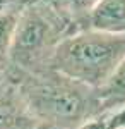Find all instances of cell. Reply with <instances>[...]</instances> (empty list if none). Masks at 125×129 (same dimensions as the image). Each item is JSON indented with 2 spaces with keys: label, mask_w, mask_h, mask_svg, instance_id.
I'll use <instances>...</instances> for the list:
<instances>
[{
  "label": "cell",
  "mask_w": 125,
  "mask_h": 129,
  "mask_svg": "<svg viewBox=\"0 0 125 129\" xmlns=\"http://www.w3.org/2000/svg\"><path fill=\"white\" fill-rule=\"evenodd\" d=\"M99 95L103 100L105 112L113 110L125 103V59L113 72V76L108 79V83L99 89Z\"/></svg>",
  "instance_id": "obj_6"
},
{
  "label": "cell",
  "mask_w": 125,
  "mask_h": 129,
  "mask_svg": "<svg viewBox=\"0 0 125 129\" xmlns=\"http://www.w3.org/2000/svg\"><path fill=\"white\" fill-rule=\"evenodd\" d=\"M87 28L125 35V0H101L89 14Z\"/></svg>",
  "instance_id": "obj_5"
},
{
  "label": "cell",
  "mask_w": 125,
  "mask_h": 129,
  "mask_svg": "<svg viewBox=\"0 0 125 129\" xmlns=\"http://www.w3.org/2000/svg\"><path fill=\"white\" fill-rule=\"evenodd\" d=\"M79 28L55 0H28L19 12L7 66L17 72L51 69L58 45Z\"/></svg>",
  "instance_id": "obj_2"
},
{
  "label": "cell",
  "mask_w": 125,
  "mask_h": 129,
  "mask_svg": "<svg viewBox=\"0 0 125 129\" xmlns=\"http://www.w3.org/2000/svg\"><path fill=\"white\" fill-rule=\"evenodd\" d=\"M43 127L31 114L16 79L7 74L0 83V129H39Z\"/></svg>",
  "instance_id": "obj_4"
},
{
  "label": "cell",
  "mask_w": 125,
  "mask_h": 129,
  "mask_svg": "<svg viewBox=\"0 0 125 129\" xmlns=\"http://www.w3.org/2000/svg\"><path fill=\"white\" fill-rule=\"evenodd\" d=\"M39 129H48V127H45V126H43V127H39Z\"/></svg>",
  "instance_id": "obj_12"
},
{
  "label": "cell",
  "mask_w": 125,
  "mask_h": 129,
  "mask_svg": "<svg viewBox=\"0 0 125 129\" xmlns=\"http://www.w3.org/2000/svg\"><path fill=\"white\" fill-rule=\"evenodd\" d=\"M125 59V35L81 29L58 45L51 69L101 89Z\"/></svg>",
  "instance_id": "obj_3"
},
{
  "label": "cell",
  "mask_w": 125,
  "mask_h": 129,
  "mask_svg": "<svg viewBox=\"0 0 125 129\" xmlns=\"http://www.w3.org/2000/svg\"><path fill=\"white\" fill-rule=\"evenodd\" d=\"M55 2L58 4V7L74 21V24L81 31L87 28L89 14L94 10V7L101 0H55Z\"/></svg>",
  "instance_id": "obj_7"
},
{
  "label": "cell",
  "mask_w": 125,
  "mask_h": 129,
  "mask_svg": "<svg viewBox=\"0 0 125 129\" xmlns=\"http://www.w3.org/2000/svg\"><path fill=\"white\" fill-rule=\"evenodd\" d=\"M110 129H125V103L103 114Z\"/></svg>",
  "instance_id": "obj_9"
},
{
  "label": "cell",
  "mask_w": 125,
  "mask_h": 129,
  "mask_svg": "<svg viewBox=\"0 0 125 129\" xmlns=\"http://www.w3.org/2000/svg\"><path fill=\"white\" fill-rule=\"evenodd\" d=\"M28 0H0V12H4V10H7V9H12V7H21Z\"/></svg>",
  "instance_id": "obj_10"
},
{
  "label": "cell",
  "mask_w": 125,
  "mask_h": 129,
  "mask_svg": "<svg viewBox=\"0 0 125 129\" xmlns=\"http://www.w3.org/2000/svg\"><path fill=\"white\" fill-rule=\"evenodd\" d=\"M9 72L17 83L31 114L45 127L79 129L105 114L99 89L58 71L17 72L9 69Z\"/></svg>",
  "instance_id": "obj_1"
},
{
  "label": "cell",
  "mask_w": 125,
  "mask_h": 129,
  "mask_svg": "<svg viewBox=\"0 0 125 129\" xmlns=\"http://www.w3.org/2000/svg\"><path fill=\"white\" fill-rule=\"evenodd\" d=\"M7 74H9V67H7V64H5V62H0V83L7 78Z\"/></svg>",
  "instance_id": "obj_11"
},
{
  "label": "cell",
  "mask_w": 125,
  "mask_h": 129,
  "mask_svg": "<svg viewBox=\"0 0 125 129\" xmlns=\"http://www.w3.org/2000/svg\"><path fill=\"white\" fill-rule=\"evenodd\" d=\"M21 9H22V5L0 12V62L7 64L10 43H12V36H14V29L17 24Z\"/></svg>",
  "instance_id": "obj_8"
}]
</instances>
